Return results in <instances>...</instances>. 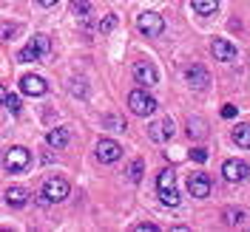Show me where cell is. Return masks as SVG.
<instances>
[{
  "label": "cell",
  "instance_id": "29",
  "mask_svg": "<svg viewBox=\"0 0 250 232\" xmlns=\"http://www.w3.org/2000/svg\"><path fill=\"white\" fill-rule=\"evenodd\" d=\"M71 93H74V96H85V85H83L80 79H74V85H71Z\"/></svg>",
  "mask_w": 250,
  "mask_h": 232
},
{
  "label": "cell",
  "instance_id": "16",
  "mask_svg": "<svg viewBox=\"0 0 250 232\" xmlns=\"http://www.w3.org/2000/svg\"><path fill=\"white\" fill-rule=\"evenodd\" d=\"M233 142L239 147L250 150V125H236L233 127Z\"/></svg>",
  "mask_w": 250,
  "mask_h": 232
},
{
  "label": "cell",
  "instance_id": "23",
  "mask_svg": "<svg viewBox=\"0 0 250 232\" xmlns=\"http://www.w3.org/2000/svg\"><path fill=\"white\" fill-rule=\"evenodd\" d=\"M71 12L77 17H88V12H91V0H74L71 3Z\"/></svg>",
  "mask_w": 250,
  "mask_h": 232
},
{
  "label": "cell",
  "instance_id": "31",
  "mask_svg": "<svg viewBox=\"0 0 250 232\" xmlns=\"http://www.w3.org/2000/svg\"><path fill=\"white\" fill-rule=\"evenodd\" d=\"M134 230H140V232H154V230H159V227H156V224H137V227H134Z\"/></svg>",
  "mask_w": 250,
  "mask_h": 232
},
{
  "label": "cell",
  "instance_id": "20",
  "mask_svg": "<svg viewBox=\"0 0 250 232\" xmlns=\"http://www.w3.org/2000/svg\"><path fill=\"white\" fill-rule=\"evenodd\" d=\"M173 181H176V173L162 170L159 176H156V190H168V187H173Z\"/></svg>",
  "mask_w": 250,
  "mask_h": 232
},
{
  "label": "cell",
  "instance_id": "28",
  "mask_svg": "<svg viewBox=\"0 0 250 232\" xmlns=\"http://www.w3.org/2000/svg\"><path fill=\"white\" fill-rule=\"evenodd\" d=\"M190 159L202 164V161H208V150H205V147H193V150H190Z\"/></svg>",
  "mask_w": 250,
  "mask_h": 232
},
{
  "label": "cell",
  "instance_id": "11",
  "mask_svg": "<svg viewBox=\"0 0 250 232\" xmlns=\"http://www.w3.org/2000/svg\"><path fill=\"white\" fill-rule=\"evenodd\" d=\"M148 136L154 142H168L173 136V119H159V122L148 125Z\"/></svg>",
  "mask_w": 250,
  "mask_h": 232
},
{
  "label": "cell",
  "instance_id": "5",
  "mask_svg": "<svg viewBox=\"0 0 250 232\" xmlns=\"http://www.w3.org/2000/svg\"><path fill=\"white\" fill-rule=\"evenodd\" d=\"M222 176H225L230 184H239V181H245L250 176V164L248 161H239V159H228V161L222 164Z\"/></svg>",
  "mask_w": 250,
  "mask_h": 232
},
{
  "label": "cell",
  "instance_id": "7",
  "mask_svg": "<svg viewBox=\"0 0 250 232\" xmlns=\"http://www.w3.org/2000/svg\"><path fill=\"white\" fill-rule=\"evenodd\" d=\"M123 156V147H120V142L114 139H100L97 142V159L103 161V164H111V161H117Z\"/></svg>",
  "mask_w": 250,
  "mask_h": 232
},
{
  "label": "cell",
  "instance_id": "10",
  "mask_svg": "<svg viewBox=\"0 0 250 232\" xmlns=\"http://www.w3.org/2000/svg\"><path fill=\"white\" fill-rule=\"evenodd\" d=\"M20 91L29 93V96H43V93L48 91L46 79L43 77H34V74H26V77L20 79Z\"/></svg>",
  "mask_w": 250,
  "mask_h": 232
},
{
  "label": "cell",
  "instance_id": "14",
  "mask_svg": "<svg viewBox=\"0 0 250 232\" xmlns=\"http://www.w3.org/2000/svg\"><path fill=\"white\" fill-rule=\"evenodd\" d=\"M6 204L9 207H26L29 204V193L23 187H9L6 190Z\"/></svg>",
  "mask_w": 250,
  "mask_h": 232
},
{
  "label": "cell",
  "instance_id": "17",
  "mask_svg": "<svg viewBox=\"0 0 250 232\" xmlns=\"http://www.w3.org/2000/svg\"><path fill=\"white\" fill-rule=\"evenodd\" d=\"M29 46L34 48V51H37V57L43 60V57H46V54H48V48H51V43H48V37H46V34H37V37L31 40Z\"/></svg>",
  "mask_w": 250,
  "mask_h": 232
},
{
  "label": "cell",
  "instance_id": "1",
  "mask_svg": "<svg viewBox=\"0 0 250 232\" xmlns=\"http://www.w3.org/2000/svg\"><path fill=\"white\" fill-rule=\"evenodd\" d=\"M68 193H71V187H68V181L65 178H48L46 184H43V190H40V201L43 204H60L68 198Z\"/></svg>",
  "mask_w": 250,
  "mask_h": 232
},
{
  "label": "cell",
  "instance_id": "26",
  "mask_svg": "<svg viewBox=\"0 0 250 232\" xmlns=\"http://www.w3.org/2000/svg\"><path fill=\"white\" fill-rule=\"evenodd\" d=\"M3 105H6V108L12 110V113H20V96H15V93H6Z\"/></svg>",
  "mask_w": 250,
  "mask_h": 232
},
{
  "label": "cell",
  "instance_id": "32",
  "mask_svg": "<svg viewBox=\"0 0 250 232\" xmlns=\"http://www.w3.org/2000/svg\"><path fill=\"white\" fill-rule=\"evenodd\" d=\"M37 3H40V6H46V9H48V6H57L60 0H37Z\"/></svg>",
  "mask_w": 250,
  "mask_h": 232
},
{
  "label": "cell",
  "instance_id": "2",
  "mask_svg": "<svg viewBox=\"0 0 250 232\" xmlns=\"http://www.w3.org/2000/svg\"><path fill=\"white\" fill-rule=\"evenodd\" d=\"M128 108H131V113H137V116H151L156 110V99L151 93H145L142 88H137V91L128 93Z\"/></svg>",
  "mask_w": 250,
  "mask_h": 232
},
{
  "label": "cell",
  "instance_id": "6",
  "mask_svg": "<svg viewBox=\"0 0 250 232\" xmlns=\"http://www.w3.org/2000/svg\"><path fill=\"white\" fill-rule=\"evenodd\" d=\"M134 79L140 82L142 88H151V85L159 82V74H156V68L148 60H140V62H134Z\"/></svg>",
  "mask_w": 250,
  "mask_h": 232
},
{
  "label": "cell",
  "instance_id": "3",
  "mask_svg": "<svg viewBox=\"0 0 250 232\" xmlns=\"http://www.w3.org/2000/svg\"><path fill=\"white\" fill-rule=\"evenodd\" d=\"M29 164H31V153L26 150V147H20V144L9 147L6 156H3V167H6L9 173H23Z\"/></svg>",
  "mask_w": 250,
  "mask_h": 232
},
{
  "label": "cell",
  "instance_id": "33",
  "mask_svg": "<svg viewBox=\"0 0 250 232\" xmlns=\"http://www.w3.org/2000/svg\"><path fill=\"white\" fill-rule=\"evenodd\" d=\"M3 99H6V88L0 85V105H3Z\"/></svg>",
  "mask_w": 250,
  "mask_h": 232
},
{
  "label": "cell",
  "instance_id": "12",
  "mask_svg": "<svg viewBox=\"0 0 250 232\" xmlns=\"http://www.w3.org/2000/svg\"><path fill=\"white\" fill-rule=\"evenodd\" d=\"M210 54H213L216 60H222V62H230V60H236V46L219 37V40L210 43Z\"/></svg>",
  "mask_w": 250,
  "mask_h": 232
},
{
  "label": "cell",
  "instance_id": "9",
  "mask_svg": "<svg viewBox=\"0 0 250 232\" xmlns=\"http://www.w3.org/2000/svg\"><path fill=\"white\" fill-rule=\"evenodd\" d=\"M185 79L190 88H196V91H205L208 88V82H210V74L205 71L202 65H188L185 68Z\"/></svg>",
  "mask_w": 250,
  "mask_h": 232
},
{
  "label": "cell",
  "instance_id": "8",
  "mask_svg": "<svg viewBox=\"0 0 250 232\" xmlns=\"http://www.w3.org/2000/svg\"><path fill=\"white\" fill-rule=\"evenodd\" d=\"M188 193H190L193 198H208V196H210V178H208L205 173H193V176L188 178Z\"/></svg>",
  "mask_w": 250,
  "mask_h": 232
},
{
  "label": "cell",
  "instance_id": "30",
  "mask_svg": "<svg viewBox=\"0 0 250 232\" xmlns=\"http://www.w3.org/2000/svg\"><path fill=\"white\" fill-rule=\"evenodd\" d=\"M222 116H225V119H233L236 116V105H225V108H222Z\"/></svg>",
  "mask_w": 250,
  "mask_h": 232
},
{
  "label": "cell",
  "instance_id": "27",
  "mask_svg": "<svg viewBox=\"0 0 250 232\" xmlns=\"http://www.w3.org/2000/svg\"><path fill=\"white\" fill-rule=\"evenodd\" d=\"M128 178L131 181H140L142 178V161L137 159V161H131V167H128Z\"/></svg>",
  "mask_w": 250,
  "mask_h": 232
},
{
  "label": "cell",
  "instance_id": "13",
  "mask_svg": "<svg viewBox=\"0 0 250 232\" xmlns=\"http://www.w3.org/2000/svg\"><path fill=\"white\" fill-rule=\"evenodd\" d=\"M68 139H71V133H68V127H54V130H48V147H54V150H62L65 144H68Z\"/></svg>",
  "mask_w": 250,
  "mask_h": 232
},
{
  "label": "cell",
  "instance_id": "18",
  "mask_svg": "<svg viewBox=\"0 0 250 232\" xmlns=\"http://www.w3.org/2000/svg\"><path fill=\"white\" fill-rule=\"evenodd\" d=\"M159 201L165 204V207H176V204H179V193H176V187L159 190Z\"/></svg>",
  "mask_w": 250,
  "mask_h": 232
},
{
  "label": "cell",
  "instance_id": "25",
  "mask_svg": "<svg viewBox=\"0 0 250 232\" xmlns=\"http://www.w3.org/2000/svg\"><path fill=\"white\" fill-rule=\"evenodd\" d=\"M103 125H108L111 130H125V127H128V125H125L123 119H120V116H114V113H108V116H103Z\"/></svg>",
  "mask_w": 250,
  "mask_h": 232
},
{
  "label": "cell",
  "instance_id": "19",
  "mask_svg": "<svg viewBox=\"0 0 250 232\" xmlns=\"http://www.w3.org/2000/svg\"><path fill=\"white\" fill-rule=\"evenodd\" d=\"M222 218H225V224H228V227H239V224H242V218H245V213H242V210H233V207H228V210L222 213Z\"/></svg>",
  "mask_w": 250,
  "mask_h": 232
},
{
  "label": "cell",
  "instance_id": "15",
  "mask_svg": "<svg viewBox=\"0 0 250 232\" xmlns=\"http://www.w3.org/2000/svg\"><path fill=\"white\" fill-rule=\"evenodd\" d=\"M190 6H193L196 15H205V17L219 12V0H190Z\"/></svg>",
  "mask_w": 250,
  "mask_h": 232
},
{
  "label": "cell",
  "instance_id": "24",
  "mask_svg": "<svg viewBox=\"0 0 250 232\" xmlns=\"http://www.w3.org/2000/svg\"><path fill=\"white\" fill-rule=\"evenodd\" d=\"M97 29H100V34H108V31H114V29H117V15H105L103 20H100V26H97Z\"/></svg>",
  "mask_w": 250,
  "mask_h": 232
},
{
  "label": "cell",
  "instance_id": "22",
  "mask_svg": "<svg viewBox=\"0 0 250 232\" xmlns=\"http://www.w3.org/2000/svg\"><path fill=\"white\" fill-rule=\"evenodd\" d=\"M17 34H20V26H15V23H0V40H15Z\"/></svg>",
  "mask_w": 250,
  "mask_h": 232
},
{
  "label": "cell",
  "instance_id": "4",
  "mask_svg": "<svg viewBox=\"0 0 250 232\" xmlns=\"http://www.w3.org/2000/svg\"><path fill=\"white\" fill-rule=\"evenodd\" d=\"M137 26H140V31L145 37H159L165 31V20H162V15H156V12H142L137 17Z\"/></svg>",
  "mask_w": 250,
  "mask_h": 232
},
{
  "label": "cell",
  "instance_id": "21",
  "mask_svg": "<svg viewBox=\"0 0 250 232\" xmlns=\"http://www.w3.org/2000/svg\"><path fill=\"white\" fill-rule=\"evenodd\" d=\"M188 133L196 136V139H202V136H208V127H205L202 119H190V122H188Z\"/></svg>",
  "mask_w": 250,
  "mask_h": 232
}]
</instances>
